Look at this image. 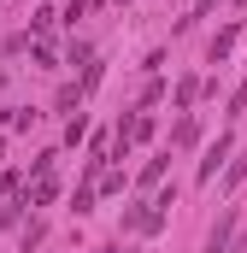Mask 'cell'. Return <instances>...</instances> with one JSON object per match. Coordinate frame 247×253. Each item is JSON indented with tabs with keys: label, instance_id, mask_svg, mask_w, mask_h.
<instances>
[{
	"label": "cell",
	"instance_id": "3957f363",
	"mask_svg": "<svg viewBox=\"0 0 247 253\" xmlns=\"http://www.w3.org/2000/svg\"><path fill=\"white\" fill-rule=\"evenodd\" d=\"M236 42H242V24H224V30L206 42V65H224L230 53H236Z\"/></svg>",
	"mask_w": 247,
	"mask_h": 253
},
{
	"label": "cell",
	"instance_id": "ac0fdd59",
	"mask_svg": "<svg viewBox=\"0 0 247 253\" xmlns=\"http://www.w3.org/2000/svg\"><path fill=\"white\" fill-rule=\"evenodd\" d=\"M0 189H6V200H18V194H24V177H18V171H6V177H0Z\"/></svg>",
	"mask_w": 247,
	"mask_h": 253
},
{
	"label": "cell",
	"instance_id": "8992f818",
	"mask_svg": "<svg viewBox=\"0 0 247 253\" xmlns=\"http://www.w3.org/2000/svg\"><path fill=\"white\" fill-rule=\"evenodd\" d=\"M24 200H30V206H53V200H59V177H36Z\"/></svg>",
	"mask_w": 247,
	"mask_h": 253
},
{
	"label": "cell",
	"instance_id": "7402d4cb",
	"mask_svg": "<svg viewBox=\"0 0 247 253\" xmlns=\"http://www.w3.org/2000/svg\"><path fill=\"white\" fill-rule=\"evenodd\" d=\"M100 253H129V248H124V242H106V248H100Z\"/></svg>",
	"mask_w": 247,
	"mask_h": 253
},
{
	"label": "cell",
	"instance_id": "6da1fadb",
	"mask_svg": "<svg viewBox=\"0 0 247 253\" xmlns=\"http://www.w3.org/2000/svg\"><path fill=\"white\" fill-rule=\"evenodd\" d=\"M159 224H165V212H159L153 200H147V206H129V212H124V230H129V236H159Z\"/></svg>",
	"mask_w": 247,
	"mask_h": 253
},
{
	"label": "cell",
	"instance_id": "5b68a950",
	"mask_svg": "<svg viewBox=\"0 0 247 253\" xmlns=\"http://www.w3.org/2000/svg\"><path fill=\"white\" fill-rule=\"evenodd\" d=\"M194 141H200V118H194V112H183V118L171 124V147H194Z\"/></svg>",
	"mask_w": 247,
	"mask_h": 253
},
{
	"label": "cell",
	"instance_id": "4fadbf2b",
	"mask_svg": "<svg viewBox=\"0 0 247 253\" xmlns=\"http://www.w3.org/2000/svg\"><path fill=\"white\" fill-rule=\"evenodd\" d=\"M212 12H218V0H194L188 18H183V30H188V24H200V18H212Z\"/></svg>",
	"mask_w": 247,
	"mask_h": 253
},
{
	"label": "cell",
	"instance_id": "5bb4252c",
	"mask_svg": "<svg viewBox=\"0 0 247 253\" xmlns=\"http://www.w3.org/2000/svg\"><path fill=\"white\" fill-rule=\"evenodd\" d=\"M82 135H88V118H82V112H77V118H71V124H65V147H77V141H82Z\"/></svg>",
	"mask_w": 247,
	"mask_h": 253
},
{
	"label": "cell",
	"instance_id": "ffe728a7",
	"mask_svg": "<svg viewBox=\"0 0 247 253\" xmlns=\"http://www.w3.org/2000/svg\"><path fill=\"white\" fill-rule=\"evenodd\" d=\"M242 106H247V77L236 83V94H230V112H242Z\"/></svg>",
	"mask_w": 247,
	"mask_h": 253
},
{
	"label": "cell",
	"instance_id": "7a4b0ae2",
	"mask_svg": "<svg viewBox=\"0 0 247 253\" xmlns=\"http://www.w3.org/2000/svg\"><path fill=\"white\" fill-rule=\"evenodd\" d=\"M230 147H236V141H230V129H224V135H218V141L200 153V183H218V165L230 159Z\"/></svg>",
	"mask_w": 247,
	"mask_h": 253
},
{
	"label": "cell",
	"instance_id": "e0dca14e",
	"mask_svg": "<svg viewBox=\"0 0 247 253\" xmlns=\"http://www.w3.org/2000/svg\"><path fill=\"white\" fill-rule=\"evenodd\" d=\"M65 59H71V65H88V59H94V47H88V42H71V47H65Z\"/></svg>",
	"mask_w": 247,
	"mask_h": 253
},
{
	"label": "cell",
	"instance_id": "9a60e30c",
	"mask_svg": "<svg viewBox=\"0 0 247 253\" xmlns=\"http://www.w3.org/2000/svg\"><path fill=\"white\" fill-rule=\"evenodd\" d=\"M94 189H106V194H124V189H129V177H124V171H106V177H100Z\"/></svg>",
	"mask_w": 247,
	"mask_h": 253
},
{
	"label": "cell",
	"instance_id": "30bf717a",
	"mask_svg": "<svg viewBox=\"0 0 247 253\" xmlns=\"http://www.w3.org/2000/svg\"><path fill=\"white\" fill-rule=\"evenodd\" d=\"M53 24H59V12H53V6H36V18H30V30H36V36H47Z\"/></svg>",
	"mask_w": 247,
	"mask_h": 253
},
{
	"label": "cell",
	"instance_id": "2e32d148",
	"mask_svg": "<svg viewBox=\"0 0 247 253\" xmlns=\"http://www.w3.org/2000/svg\"><path fill=\"white\" fill-rule=\"evenodd\" d=\"M18 242H24V253L36 248V242H41V218H30V224H24V230H18Z\"/></svg>",
	"mask_w": 247,
	"mask_h": 253
},
{
	"label": "cell",
	"instance_id": "9c48e42d",
	"mask_svg": "<svg viewBox=\"0 0 247 253\" xmlns=\"http://www.w3.org/2000/svg\"><path fill=\"white\" fill-rule=\"evenodd\" d=\"M247 183V147H242V159H230V171H224V189H242Z\"/></svg>",
	"mask_w": 247,
	"mask_h": 253
},
{
	"label": "cell",
	"instance_id": "7c38bea8",
	"mask_svg": "<svg viewBox=\"0 0 247 253\" xmlns=\"http://www.w3.org/2000/svg\"><path fill=\"white\" fill-rule=\"evenodd\" d=\"M194 94H200V83H194V77H183V83H177V112H188V106H194Z\"/></svg>",
	"mask_w": 247,
	"mask_h": 253
},
{
	"label": "cell",
	"instance_id": "277c9868",
	"mask_svg": "<svg viewBox=\"0 0 247 253\" xmlns=\"http://www.w3.org/2000/svg\"><path fill=\"white\" fill-rule=\"evenodd\" d=\"M236 218H242V212H236V206H224V218H218V224H212V236H206V253H224L230 242H236Z\"/></svg>",
	"mask_w": 247,
	"mask_h": 253
},
{
	"label": "cell",
	"instance_id": "52a82bcc",
	"mask_svg": "<svg viewBox=\"0 0 247 253\" xmlns=\"http://www.w3.org/2000/svg\"><path fill=\"white\" fill-rule=\"evenodd\" d=\"M165 171H171V153H159V159H147L135 183H141V189H159V183H165Z\"/></svg>",
	"mask_w": 247,
	"mask_h": 253
},
{
	"label": "cell",
	"instance_id": "603a6c76",
	"mask_svg": "<svg viewBox=\"0 0 247 253\" xmlns=\"http://www.w3.org/2000/svg\"><path fill=\"white\" fill-rule=\"evenodd\" d=\"M0 159H6V141H0Z\"/></svg>",
	"mask_w": 247,
	"mask_h": 253
},
{
	"label": "cell",
	"instance_id": "d6986e66",
	"mask_svg": "<svg viewBox=\"0 0 247 253\" xmlns=\"http://www.w3.org/2000/svg\"><path fill=\"white\" fill-rule=\"evenodd\" d=\"M77 94H82V88H77V83H65V88H59V100H53V106H59V112H71V106H77Z\"/></svg>",
	"mask_w": 247,
	"mask_h": 253
},
{
	"label": "cell",
	"instance_id": "cb8c5ba5",
	"mask_svg": "<svg viewBox=\"0 0 247 253\" xmlns=\"http://www.w3.org/2000/svg\"><path fill=\"white\" fill-rule=\"evenodd\" d=\"M236 6H242V0H236Z\"/></svg>",
	"mask_w": 247,
	"mask_h": 253
},
{
	"label": "cell",
	"instance_id": "ba28073f",
	"mask_svg": "<svg viewBox=\"0 0 247 253\" xmlns=\"http://www.w3.org/2000/svg\"><path fill=\"white\" fill-rule=\"evenodd\" d=\"M94 183H77V194H71V212H77V218H82V212H94Z\"/></svg>",
	"mask_w": 247,
	"mask_h": 253
},
{
	"label": "cell",
	"instance_id": "8fae6325",
	"mask_svg": "<svg viewBox=\"0 0 247 253\" xmlns=\"http://www.w3.org/2000/svg\"><path fill=\"white\" fill-rule=\"evenodd\" d=\"M94 6H100V0H65V12H59V18H65V24H77V18H88Z\"/></svg>",
	"mask_w": 247,
	"mask_h": 253
},
{
	"label": "cell",
	"instance_id": "44dd1931",
	"mask_svg": "<svg viewBox=\"0 0 247 253\" xmlns=\"http://www.w3.org/2000/svg\"><path fill=\"white\" fill-rule=\"evenodd\" d=\"M224 253H247V236H236V242H230V248H224Z\"/></svg>",
	"mask_w": 247,
	"mask_h": 253
}]
</instances>
